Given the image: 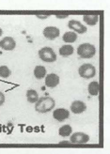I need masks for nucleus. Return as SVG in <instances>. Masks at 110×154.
<instances>
[{
  "mask_svg": "<svg viewBox=\"0 0 110 154\" xmlns=\"http://www.w3.org/2000/svg\"><path fill=\"white\" fill-rule=\"evenodd\" d=\"M68 17V15L67 14H65V15H57V18H58V19H63V18H67Z\"/></svg>",
  "mask_w": 110,
  "mask_h": 154,
  "instance_id": "4be33fe9",
  "label": "nucleus"
},
{
  "mask_svg": "<svg viewBox=\"0 0 110 154\" xmlns=\"http://www.w3.org/2000/svg\"><path fill=\"white\" fill-rule=\"evenodd\" d=\"M87 109V105L82 101H74L71 105V111L74 114H81Z\"/></svg>",
  "mask_w": 110,
  "mask_h": 154,
  "instance_id": "9d476101",
  "label": "nucleus"
},
{
  "mask_svg": "<svg viewBox=\"0 0 110 154\" xmlns=\"http://www.w3.org/2000/svg\"><path fill=\"white\" fill-rule=\"evenodd\" d=\"M90 141V136L84 133H75L71 136L70 142L74 144H86Z\"/></svg>",
  "mask_w": 110,
  "mask_h": 154,
  "instance_id": "423d86ee",
  "label": "nucleus"
},
{
  "mask_svg": "<svg viewBox=\"0 0 110 154\" xmlns=\"http://www.w3.org/2000/svg\"><path fill=\"white\" fill-rule=\"evenodd\" d=\"M2 34H3V31H2V29L0 28V36H2Z\"/></svg>",
  "mask_w": 110,
  "mask_h": 154,
  "instance_id": "5701e85b",
  "label": "nucleus"
},
{
  "mask_svg": "<svg viewBox=\"0 0 110 154\" xmlns=\"http://www.w3.org/2000/svg\"><path fill=\"white\" fill-rule=\"evenodd\" d=\"M0 47L5 51H12L16 47V42L11 37H5L3 40L0 41Z\"/></svg>",
  "mask_w": 110,
  "mask_h": 154,
  "instance_id": "39448f33",
  "label": "nucleus"
},
{
  "mask_svg": "<svg viewBox=\"0 0 110 154\" xmlns=\"http://www.w3.org/2000/svg\"><path fill=\"white\" fill-rule=\"evenodd\" d=\"M95 47L90 43H83L78 46L77 48V54L79 55V57L86 59L93 57L95 55Z\"/></svg>",
  "mask_w": 110,
  "mask_h": 154,
  "instance_id": "f03ea898",
  "label": "nucleus"
},
{
  "mask_svg": "<svg viewBox=\"0 0 110 154\" xmlns=\"http://www.w3.org/2000/svg\"><path fill=\"white\" fill-rule=\"evenodd\" d=\"M27 101L30 103H35L38 100H39V95H38V92L34 89H29L27 92Z\"/></svg>",
  "mask_w": 110,
  "mask_h": 154,
  "instance_id": "4468645a",
  "label": "nucleus"
},
{
  "mask_svg": "<svg viewBox=\"0 0 110 154\" xmlns=\"http://www.w3.org/2000/svg\"><path fill=\"white\" fill-rule=\"evenodd\" d=\"M34 75L37 79H42L46 75V69L43 66H37L34 69Z\"/></svg>",
  "mask_w": 110,
  "mask_h": 154,
  "instance_id": "dca6fc26",
  "label": "nucleus"
},
{
  "mask_svg": "<svg viewBox=\"0 0 110 154\" xmlns=\"http://www.w3.org/2000/svg\"><path fill=\"white\" fill-rule=\"evenodd\" d=\"M99 21L98 15H85L84 16V22L87 25L90 26H95Z\"/></svg>",
  "mask_w": 110,
  "mask_h": 154,
  "instance_id": "2eb2a0df",
  "label": "nucleus"
},
{
  "mask_svg": "<svg viewBox=\"0 0 110 154\" xmlns=\"http://www.w3.org/2000/svg\"><path fill=\"white\" fill-rule=\"evenodd\" d=\"M68 26L71 29H73L74 31L79 33V34H84V33L87 32V27H86L85 26H83L80 22L75 21V20H71L68 24Z\"/></svg>",
  "mask_w": 110,
  "mask_h": 154,
  "instance_id": "1a4fd4ad",
  "label": "nucleus"
},
{
  "mask_svg": "<svg viewBox=\"0 0 110 154\" xmlns=\"http://www.w3.org/2000/svg\"><path fill=\"white\" fill-rule=\"evenodd\" d=\"M73 53H74V47L72 45H63L59 49V55L65 57L73 55Z\"/></svg>",
  "mask_w": 110,
  "mask_h": 154,
  "instance_id": "ddd939ff",
  "label": "nucleus"
},
{
  "mask_svg": "<svg viewBox=\"0 0 110 154\" xmlns=\"http://www.w3.org/2000/svg\"><path fill=\"white\" fill-rule=\"evenodd\" d=\"M96 74V69L91 64H83L79 68V75L83 78L90 79Z\"/></svg>",
  "mask_w": 110,
  "mask_h": 154,
  "instance_id": "20e7f679",
  "label": "nucleus"
},
{
  "mask_svg": "<svg viewBox=\"0 0 110 154\" xmlns=\"http://www.w3.org/2000/svg\"><path fill=\"white\" fill-rule=\"evenodd\" d=\"M35 110L41 114H45V113H48L50 111L53 110V108L55 107V100L51 97H42L40 98L38 101L35 103Z\"/></svg>",
  "mask_w": 110,
  "mask_h": 154,
  "instance_id": "f257e3e1",
  "label": "nucleus"
},
{
  "mask_svg": "<svg viewBox=\"0 0 110 154\" xmlns=\"http://www.w3.org/2000/svg\"><path fill=\"white\" fill-rule=\"evenodd\" d=\"M39 57L44 62H55L57 60V55L50 47H43L39 51Z\"/></svg>",
  "mask_w": 110,
  "mask_h": 154,
  "instance_id": "7ed1b4c3",
  "label": "nucleus"
},
{
  "mask_svg": "<svg viewBox=\"0 0 110 154\" xmlns=\"http://www.w3.org/2000/svg\"><path fill=\"white\" fill-rule=\"evenodd\" d=\"M73 132V129L70 125H64L62 126L59 131H58V134L60 136H63V137H66V136H69Z\"/></svg>",
  "mask_w": 110,
  "mask_h": 154,
  "instance_id": "a211bd4d",
  "label": "nucleus"
},
{
  "mask_svg": "<svg viewBox=\"0 0 110 154\" xmlns=\"http://www.w3.org/2000/svg\"><path fill=\"white\" fill-rule=\"evenodd\" d=\"M59 84V77L55 74V73H50L46 76L45 78V86L47 88H56Z\"/></svg>",
  "mask_w": 110,
  "mask_h": 154,
  "instance_id": "9b49d317",
  "label": "nucleus"
},
{
  "mask_svg": "<svg viewBox=\"0 0 110 154\" xmlns=\"http://www.w3.org/2000/svg\"><path fill=\"white\" fill-rule=\"evenodd\" d=\"M89 93L92 96H97L100 93V84L98 82H91L89 85Z\"/></svg>",
  "mask_w": 110,
  "mask_h": 154,
  "instance_id": "f8f14e48",
  "label": "nucleus"
},
{
  "mask_svg": "<svg viewBox=\"0 0 110 154\" xmlns=\"http://www.w3.org/2000/svg\"><path fill=\"white\" fill-rule=\"evenodd\" d=\"M62 38H63V41L65 42H70V43H73L76 41L77 38V35L75 34V32H66L63 37H62Z\"/></svg>",
  "mask_w": 110,
  "mask_h": 154,
  "instance_id": "f3484780",
  "label": "nucleus"
},
{
  "mask_svg": "<svg viewBox=\"0 0 110 154\" xmlns=\"http://www.w3.org/2000/svg\"><path fill=\"white\" fill-rule=\"evenodd\" d=\"M11 75V70L7 66H0V77L8 78Z\"/></svg>",
  "mask_w": 110,
  "mask_h": 154,
  "instance_id": "6ab92c4d",
  "label": "nucleus"
},
{
  "mask_svg": "<svg viewBox=\"0 0 110 154\" xmlns=\"http://www.w3.org/2000/svg\"><path fill=\"white\" fill-rule=\"evenodd\" d=\"M4 103H5V96L2 92L0 91V106H1Z\"/></svg>",
  "mask_w": 110,
  "mask_h": 154,
  "instance_id": "aec40b11",
  "label": "nucleus"
},
{
  "mask_svg": "<svg viewBox=\"0 0 110 154\" xmlns=\"http://www.w3.org/2000/svg\"><path fill=\"white\" fill-rule=\"evenodd\" d=\"M37 17L40 18V19H46V18H48V15H40V14H37Z\"/></svg>",
  "mask_w": 110,
  "mask_h": 154,
  "instance_id": "412c9836",
  "label": "nucleus"
},
{
  "mask_svg": "<svg viewBox=\"0 0 110 154\" xmlns=\"http://www.w3.org/2000/svg\"><path fill=\"white\" fill-rule=\"evenodd\" d=\"M59 34H60L59 29L55 26L45 27L43 30V36L47 38V40H55V38L59 36Z\"/></svg>",
  "mask_w": 110,
  "mask_h": 154,
  "instance_id": "0eeeda50",
  "label": "nucleus"
},
{
  "mask_svg": "<svg viewBox=\"0 0 110 154\" xmlns=\"http://www.w3.org/2000/svg\"><path fill=\"white\" fill-rule=\"evenodd\" d=\"M53 117H54V119H56V120L61 122V121H64V120L69 119L70 113H69L68 110H66L64 108H58V109H56V110L54 111Z\"/></svg>",
  "mask_w": 110,
  "mask_h": 154,
  "instance_id": "6e6552de",
  "label": "nucleus"
}]
</instances>
